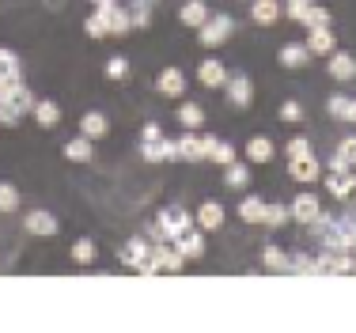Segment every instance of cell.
<instances>
[{
	"label": "cell",
	"mask_w": 356,
	"mask_h": 333,
	"mask_svg": "<svg viewBox=\"0 0 356 333\" xmlns=\"http://www.w3.org/2000/svg\"><path fill=\"white\" fill-rule=\"evenodd\" d=\"M152 266H156V273H182L186 258L178 254L175 243H152Z\"/></svg>",
	"instance_id": "10"
},
{
	"label": "cell",
	"mask_w": 356,
	"mask_h": 333,
	"mask_svg": "<svg viewBox=\"0 0 356 333\" xmlns=\"http://www.w3.org/2000/svg\"><path fill=\"white\" fill-rule=\"evenodd\" d=\"M227 68L220 57H205V61L197 65V80H201V88H213V91H224V83H227Z\"/></svg>",
	"instance_id": "15"
},
{
	"label": "cell",
	"mask_w": 356,
	"mask_h": 333,
	"mask_svg": "<svg viewBox=\"0 0 356 333\" xmlns=\"http://www.w3.org/2000/svg\"><path fill=\"white\" fill-rule=\"evenodd\" d=\"M216 140L220 136H213V133L186 129L182 136H178V163H201V159H209V152H213Z\"/></svg>",
	"instance_id": "2"
},
{
	"label": "cell",
	"mask_w": 356,
	"mask_h": 333,
	"mask_svg": "<svg viewBox=\"0 0 356 333\" xmlns=\"http://www.w3.org/2000/svg\"><path fill=\"white\" fill-rule=\"evenodd\" d=\"M239 220L243 224H261V220H266V201H261L258 193H247V197L239 201Z\"/></svg>",
	"instance_id": "31"
},
{
	"label": "cell",
	"mask_w": 356,
	"mask_h": 333,
	"mask_svg": "<svg viewBox=\"0 0 356 333\" xmlns=\"http://www.w3.org/2000/svg\"><path fill=\"white\" fill-rule=\"evenodd\" d=\"M186 227H193V216L178 204H167V209H159L156 224H152V243H175Z\"/></svg>",
	"instance_id": "1"
},
{
	"label": "cell",
	"mask_w": 356,
	"mask_h": 333,
	"mask_svg": "<svg viewBox=\"0 0 356 333\" xmlns=\"http://www.w3.org/2000/svg\"><path fill=\"white\" fill-rule=\"evenodd\" d=\"M322 186H326V193L334 201H353L356 197V170H330L322 178Z\"/></svg>",
	"instance_id": "9"
},
{
	"label": "cell",
	"mask_w": 356,
	"mask_h": 333,
	"mask_svg": "<svg viewBox=\"0 0 356 333\" xmlns=\"http://www.w3.org/2000/svg\"><path fill=\"white\" fill-rule=\"evenodd\" d=\"M330 170H356V136H345L330 156Z\"/></svg>",
	"instance_id": "27"
},
{
	"label": "cell",
	"mask_w": 356,
	"mask_h": 333,
	"mask_svg": "<svg viewBox=\"0 0 356 333\" xmlns=\"http://www.w3.org/2000/svg\"><path fill=\"white\" fill-rule=\"evenodd\" d=\"M300 152H311V140H307V136H292V140L284 144V156H288V159L300 156Z\"/></svg>",
	"instance_id": "46"
},
{
	"label": "cell",
	"mask_w": 356,
	"mask_h": 333,
	"mask_svg": "<svg viewBox=\"0 0 356 333\" xmlns=\"http://www.w3.org/2000/svg\"><path fill=\"white\" fill-rule=\"evenodd\" d=\"M284 15L281 0H250V19L258 27H277V19Z\"/></svg>",
	"instance_id": "19"
},
{
	"label": "cell",
	"mask_w": 356,
	"mask_h": 333,
	"mask_svg": "<svg viewBox=\"0 0 356 333\" xmlns=\"http://www.w3.org/2000/svg\"><path fill=\"white\" fill-rule=\"evenodd\" d=\"M288 220H292V209H288V204H266V220H261L266 227H284Z\"/></svg>",
	"instance_id": "39"
},
{
	"label": "cell",
	"mask_w": 356,
	"mask_h": 333,
	"mask_svg": "<svg viewBox=\"0 0 356 333\" xmlns=\"http://www.w3.org/2000/svg\"><path fill=\"white\" fill-rule=\"evenodd\" d=\"M31 117H35L42 129H57L65 114H61V106H57L54 99H38V102H35V110H31Z\"/></svg>",
	"instance_id": "24"
},
{
	"label": "cell",
	"mask_w": 356,
	"mask_h": 333,
	"mask_svg": "<svg viewBox=\"0 0 356 333\" xmlns=\"http://www.w3.org/2000/svg\"><path fill=\"white\" fill-rule=\"evenodd\" d=\"M277 61H281V68H288V72H296V68L311 65V49L303 46V42H284V46L277 49Z\"/></svg>",
	"instance_id": "17"
},
{
	"label": "cell",
	"mask_w": 356,
	"mask_h": 333,
	"mask_svg": "<svg viewBox=\"0 0 356 333\" xmlns=\"http://www.w3.org/2000/svg\"><path fill=\"white\" fill-rule=\"evenodd\" d=\"M224 220H227V209H224L220 201H201L197 212H193V224H197L205 235L220 232V227H224Z\"/></svg>",
	"instance_id": "11"
},
{
	"label": "cell",
	"mask_w": 356,
	"mask_h": 333,
	"mask_svg": "<svg viewBox=\"0 0 356 333\" xmlns=\"http://www.w3.org/2000/svg\"><path fill=\"white\" fill-rule=\"evenodd\" d=\"M261 266L269 273H292V254L281 250V246H266L261 250Z\"/></svg>",
	"instance_id": "30"
},
{
	"label": "cell",
	"mask_w": 356,
	"mask_h": 333,
	"mask_svg": "<svg viewBox=\"0 0 356 333\" xmlns=\"http://www.w3.org/2000/svg\"><path fill=\"white\" fill-rule=\"evenodd\" d=\"M224 95H227V102H232L235 110H250V102H254V83H250V76H247V72L227 76Z\"/></svg>",
	"instance_id": "8"
},
{
	"label": "cell",
	"mask_w": 356,
	"mask_h": 333,
	"mask_svg": "<svg viewBox=\"0 0 356 333\" xmlns=\"http://www.w3.org/2000/svg\"><path fill=\"white\" fill-rule=\"evenodd\" d=\"M110 8L114 4H106V8H95V12L83 19V31H88V38H110Z\"/></svg>",
	"instance_id": "26"
},
{
	"label": "cell",
	"mask_w": 356,
	"mask_h": 333,
	"mask_svg": "<svg viewBox=\"0 0 356 333\" xmlns=\"http://www.w3.org/2000/svg\"><path fill=\"white\" fill-rule=\"evenodd\" d=\"M243 156H247V163H273V156H277V144L269 140V136H250L247 140V148H243Z\"/></svg>",
	"instance_id": "21"
},
{
	"label": "cell",
	"mask_w": 356,
	"mask_h": 333,
	"mask_svg": "<svg viewBox=\"0 0 356 333\" xmlns=\"http://www.w3.org/2000/svg\"><path fill=\"white\" fill-rule=\"evenodd\" d=\"M326 72H330V80H337V83H353L356 80V57L345 54V49H334V54L326 57Z\"/></svg>",
	"instance_id": "12"
},
{
	"label": "cell",
	"mask_w": 356,
	"mask_h": 333,
	"mask_svg": "<svg viewBox=\"0 0 356 333\" xmlns=\"http://www.w3.org/2000/svg\"><path fill=\"white\" fill-rule=\"evenodd\" d=\"M292 273L296 277H322L318 258H307V254H292Z\"/></svg>",
	"instance_id": "40"
},
{
	"label": "cell",
	"mask_w": 356,
	"mask_h": 333,
	"mask_svg": "<svg viewBox=\"0 0 356 333\" xmlns=\"http://www.w3.org/2000/svg\"><path fill=\"white\" fill-rule=\"evenodd\" d=\"M91 8H106V4H118V0H88Z\"/></svg>",
	"instance_id": "49"
},
{
	"label": "cell",
	"mask_w": 356,
	"mask_h": 333,
	"mask_svg": "<svg viewBox=\"0 0 356 333\" xmlns=\"http://www.w3.org/2000/svg\"><path fill=\"white\" fill-rule=\"evenodd\" d=\"M288 178L300 186H311V182H322V163L315 152H300V156L288 159Z\"/></svg>",
	"instance_id": "4"
},
{
	"label": "cell",
	"mask_w": 356,
	"mask_h": 333,
	"mask_svg": "<svg viewBox=\"0 0 356 333\" xmlns=\"http://www.w3.org/2000/svg\"><path fill=\"white\" fill-rule=\"evenodd\" d=\"M156 91L163 99H182L186 95V72H182V68H175V65H167L163 72L156 76Z\"/></svg>",
	"instance_id": "14"
},
{
	"label": "cell",
	"mask_w": 356,
	"mask_h": 333,
	"mask_svg": "<svg viewBox=\"0 0 356 333\" xmlns=\"http://www.w3.org/2000/svg\"><path fill=\"white\" fill-rule=\"evenodd\" d=\"M35 91L27 88V83H19V88H15V95H12V106L19 110V114H31V110H35Z\"/></svg>",
	"instance_id": "42"
},
{
	"label": "cell",
	"mask_w": 356,
	"mask_h": 333,
	"mask_svg": "<svg viewBox=\"0 0 356 333\" xmlns=\"http://www.w3.org/2000/svg\"><path fill=\"white\" fill-rule=\"evenodd\" d=\"M0 76H4V80H23V61H19V54L8 49V46H0Z\"/></svg>",
	"instance_id": "34"
},
{
	"label": "cell",
	"mask_w": 356,
	"mask_h": 333,
	"mask_svg": "<svg viewBox=\"0 0 356 333\" xmlns=\"http://www.w3.org/2000/svg\"><path fill=\"white\" fill-rule=\"evenodd\" d=\"M232 34H235V19L227 12H216V15H209L205 27H197V42L205 49H216V46H224Z\"/></svg>",
	"instance_id": "3"
},
{
	"label": "cell",
	"mask_w": 356,
	"mask_h": 333,
	"mask_svg": "<svg viewBox=\"0 0 356 333\" xmlns=\"http://www.w3.org/2000/svg\"><path fill=\"white\" fill-rule=\"evenodd\" d=\"M353 254H356V250H353Z\"/></svg>",
	"instance_id": "51"
},
{
	"label": "cell",
	"mask_w": 356,
	"mask_h": 333,
	"mask_svg": "<svg viewBox=\"0 0 356 333\" xmlns=\"http://www.w3.org/2000/svg\"><path fill=\"white\" fill-rule=\"evenodd\" d=\"M300 27H303V31H315V27H334V15H330V8H322V4H311L307 12H303Z\"/></svg>",
	"instance_id": "33"
},
{
	"label": "cell",
	"mask_w": 356,
	"mask_h": 333,
	"mask_svg": "<svg viewBox=\"0 0 356 333\" xmlns=\"http://www.w3.org/2000/svg\"><path fill=\"white\" fill-rule=\"evenodd\" d=\"M95 140H88V136H72V140H65V159L69 163H91V156H95V148H91Z\"/></svg>",
	"instance_id": "28"
},
{
	"label": "cell",
	"mask_w": 356,
	"mask_h": 333,
	"mask_svg": "<svg viewBox=\"0 0 356 333\" xmlns=\"http://www.w3.org/2000/svg\"><path fill=\"white\" fill-rule=\"evenodd\" d=\"M133 31V19H129V12L125 8H110V38H125V34Z\"/></svg>",
	"instance_id": "35"
},
{
	"label": "cell",
	"mask_w": 356,
	"mask_h": 333,
	"mask_svg": "<svg viewBox=\"0 0 356 333\" xmlns=\"http://www.w3.org/2000/svg\"><path fill=\"white\" fill-rule=\"evenodd\" d=\"M288 209H292V220H296V224H303V227H311L322 212H326V209H322V197H318V193H311V190H300L292 201H288Z\"/></svg>",
	"instance_id": "5"
},
{
	"label": "cell",
	"mask_w": 356,
	"mask_h": 333,
	"mask_svg": "<svg viewBox=\"0 0 356 333\" xmlns=\"http://www.w3.org/2000/svg\"><path fill=\"white\" fill-rule=\"evenodd\" d=\"M129 19H133V31H148L152 27V4L137 0V4L129 8Z\"/></svg>",
	"instance_id": "41"
},
{
	"label": "cell",
	"mask_w": 356,
	"mask_h": 333,
	"mask_svg": "<svg viewBox=\"0 0 356 333\" xmlns=\"http://www.w3.org/2000/svg\"><path fill=\"white\" fill-rule=\"evenodd\" d=\"M19 204H23V193H19V186H15V182H0V212L8 216V212H15Z\"/></svg>",
	"instance_id": "37"
},
{
	"label": "cell",
	"mask_w": 356,
	"mask_h": 333,
	"mask_svg": "<svg viewBox=\"0 0 356 333\" xmlns=\"http://www.w3.org/2000/svg\"><path fill=\"white\" fill-rule=\"evenodd\" d=\"M326 114L334 117V122H345V125H356V99L345 95V91H337V95L326 99Z\"/></svg>",
	"instance_id": "20"
},
{
	"label": "cell",
	"mask_w": 356,
	"mask_h": 333,
	"mask_svg": "<svg viewBox=\"0 0 356 333\" xmlns=\"http://www.w3.org/2000/svg\"><path fill=\"white\" fill-rule=\"evenodd\" d=\"M277 117H281L284 125H300L307 114H303V102H300V99H284L281 110H277Z\"/></svg>",
	"instance_id": "38"
},
{
	"label": "cell",
	"mask_w": 356,
	"mask_h": 333,
	"mask_svg": "<svg viewBox=\"0 0 356 333\" xmlns=\"http://www.w3.org/2000/svg\"><path fill=\"white\" fill-rule=\"evenodd\" d=\"M303 46L311 49V57H330L337 49V34H334V27H315V31H307Z\"/></svg>",
	"instance_id": "16"
},
{
	"label": "cell",
	"mask_w": 356,
	"mask_h": 333,
	"mask_svg": "<svg viewBox=\"0 0 356 333\" xmlns=\"http://www.w3.org/2000/svg\"><path fill=\"white\" fill-rule=\"evenodd\" d=\"M23 122V114L12 106V102H0V129H15Z\"/></svg>",
	"instance_id": "44"
},
{
	"label": "cell",
	"mask_w": 356,
	"mask_h": 333,
	"mask_svg": "<svg viewBox=\"0 0 356 333\" xmlns=\"http://www.w3.org/2000/svg\"><path fill=\"white\" fill-rule=\"evenodd\" d=\"M178 125H182V129H205V122H209V114H205V106H201V102H178Z\"/></svg>",
	"instance_id": "22"
},
{
	"label": "cell",
	"mask_w": 356,
	"mask_h": 333,
	"mask_svg": "<svg viewBox=\"0 0 356 333\" xmlns=\"http://www.w3.org/2000/svg\"><path fill=\"white\" fill-rule=\"evenodd\" d=\"M159 136H163V129H159L156 122H148V125L140 129V140H144V144H148V140H159Z\"/></svg>",
	"instance_id": "48"
},
{
	"label": "cell",
	"mask_w": 356,
	"mask_h": 333,
	"mask_svg": "<svg viewBox=\"0 0 356 333\" xmlns=\"http://www.w3.org/2000/svg\"><path fill=\"white\" fill-rule=\"evenodd\" d=\"M144 4H156V0H144Z\"/></svg>",
	"instance_id": "50"
},
{
	"label": "cell",
	"mask_w": 356,
	"mask_h": 333,
	"mask_svg": "<svg viewBox=\"0 0 356 333\" xmlns=\"http://www.w3.org/2000/svg\"><path fill=\"white\" fill-rule=\"evenodd\" d=\"M175 246H178V254H182L186 261H201L209 254V238H205V232H201L197 224L186 227V232L175 238Z\"/></svg>",
	"instance_id": "7"
},
{
	"label": "cell",
	"mask_w": 356,
	"mask_h": 333,
	"mask_svg": "<svg viewBox=\"0 0 356 333\" xmlns=\"http://www.w3.org/2000/svg\"><path fill=\"white\" fill-rule=\"evenodd\" d=\"M95 258H99V246H95V238H88V235H83V238H76V243H72V261H76L80 269L95 266Z\"/></svg>",
	"instance_id": "32"
},
{
	"label": "cell",
	"mask_w": 356,
	"mask_h": 333,
	"mask_svg": "<svg viewBox=\"0 0 356 333\" xmlns=\"http://www.w3.org/2000/svg\"><path fill=\"white\" fill-rule=\"evenodd\" d=\"M140 156L148 159V163H175V159H178V140H167V136L148 140L140 148Z\"/></svg>",
	"instance_id": "18"
},
{
	"label": "cell",
	"mask_w": 356,
	"mask_h": 333,
	"mask_svg": "<svg viewBox=\"0 0 356 333\" xmlns=\"http://www.w3.org/2000/svg\"><path fill=\"white\" fill-rule=\"evenodd\" d=\"M125 76H129V61H125V57H110V61H106V80L122 83Z\"/></svg>",
	"instance_id": "43"
},
{
	"label": "cell",
	"mask_w": 356,
	"mask_h": 333,
	"mask_svg": "<svg viewBox=\"0 0 356 333\" xmlns=\"http://www.w3.org/2000/svg\"><path fill=\"white\" fill-rule=\"evenodd\" d=\"M311 4H315V0H284V15L300 23V19H303V12H307Z\"/></svg>",
	"instance_id": "45"
},
{
	"label": "cell",
	"mask_w": 356,
	"mask_h": 333,
	"mask_svg": "<svg viewBox=\"0 0 356 333\" xmlns=\"http://www.w3.org/2000/svg\"><path fill=\"white\" fill-rule=\"evenodd\" d=\"M250 186V163H239V159H235V163H227L224 167V190H247Z\"/></svg>",
	"instance_id": "29"
},
{
	"label": "cell",
	"mask_w": 356,
	"mask_h": 333,
	"mask_svg": "<svg viewBox=\"0 0 356 333\" xmlns=\"http://www.w3.org/2000/svg\"><path fill=\"white\" fill-rule=\"evenodd\" d=\"M152 258V243L148 238H129V243L118 250V261H122L125 269H133V273H140V266Z\"/></svg>",
	"instance_id": "13"
},
{
	"label": "cell",
	"mask_w": 356,
	"mask_h": 333,
	"mask_svg": "<svg viewBox=\"0 0 356 333\" xmlns=\"http://www.w3.org/2000/svg\"><path fill=\"white\" fill-rule=\"evenodd\" d=\"M178 23H182V27H205L209 23V4L205 0H186L182 8H178Z\"/></svg>",
	"instance_id": "23"
},
{
	"label": "cell",
	"mask_w": 356,
	"mask_h": 333,
	"mask_svg": "<svg viewBox=\"0 0 356 333\" xmlns=\"http://www.w3.org/2000/svg\"><path fill=\"white\" fill-rule=\"evenodd\" d=\"M23 80H4L0 76V102H12V95H15V88H19Z\"/></svg>",
	"instance_id": "47"
},
{
	"label": "cell",
	"mask_w": 356,
	"mask_h": 333,
	"mask_svg": "<svg viewBox=\"0 0 356 333\" xmlns=\"http://www.w3.org/2000/svg\"><path fill=\"white\" fill-rule=\"evenodd\" d=\"M23 232H27L31 238H54L57 232H61V220H57L49 209H31L27 216H23Z\"/></svg>",
	"instance_id": "6"
},
{
	"label": "cell",
	"mask_w": 356,
	"mask_h": 333,
	"mask_svg": "<svg viewBox=\"0 0 356 333\" xmlns=\"http://www.w3.org/2000/svg\"><path fill=\"white\" fill-rule=\"evenodd\" d=\"M235 159H239V148L227 144V140H216L213 152H209V163H216V167H227V163H235Z\"/></svg>",
	"instance_id": "36"
},
{
	"label": "cell",
	"mask_w": 356,
	"mask_h": 333,
	"mask_svg": "<svg viewBox=\"0 0 356 333\" xmlns=\"http://www.w3.org/2000/svg\"><path fill=\"white\" fill-rule=\"evenodd\" d=\"M106 133H110L106 114H99V110H88V114L80 117V136H88V140H103Z\"/></svg>",
	"instance_id": "25"
}]
</instances>
